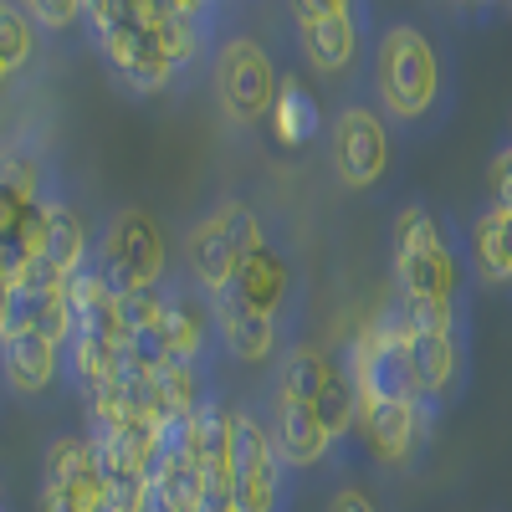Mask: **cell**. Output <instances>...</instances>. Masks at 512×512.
Instances as JSON below:
<instances>
[{
  "label": "cell",
  "instance_id": "cell-1",
  "mask_svg": "<svg viewBox=\"0 0 512 512\" xmlns=\"http://www.w3.org/2000/svg\"><path fill=\"white\" fill-rule=\"evenodd\" d=\"M364 88L395 123V134H436L456 103V52L436 21L390 16L374 31Z\"/></svg>",
  "mask_w": 512,
  "mask_h": 512
},
{
  "label": "cell",
  "instance_id": "cell-2",
  "mask_svg": "<svg viewBox=\"0 0 512 512\" xmlns=\"http://www.w3.org/2000/svg\"><path fill=\"white\" fill-rule=\"evenodd\" d=\"M390 267H395V303L425 323L456 338H472V308H466V287H472V246L466 236L436 216L431 205H405L395 216L390 236Z\"/></svg>",
  "mask_w": 512,
  "mask_h": 512
},
{
  "label": "cell",
  "instance_id": "cell-3",
  "mask_svg": "<svg viewBox=\"0 0 512 512\" xmlns=\"http://www.w3.org/2000/svg\"><path fill=\"white\" fill-rule=\"evenodd\" d=\"M277 26L297 67H308L323 82H338L344 93L364 88L379 31L369 6H359V0H303V6H282Z\"/></svg>",
  "mask_w": 512,
  "mask_h": 512
},
{
  "label": "cell",
  "instance_id": "cell-4",
  "mask_svg": "<svg viewBox=\"0 0 512 512\" xmlns=\"http://www.w3.org/2000/svg\"><path fill=\"white\" fill-rule=\"evenodd\" d=\"M82 36L93 41L108 77L134 98L185 93V77L159 36V0H98L88 6Z\"/></svg>",
  "mask_w": 512,
  "mask_h": 512
},
{
  "label": "cell",
  "instance_id": "cell-5",
  "mask_svg": "<svg viewBox=\"0 0 512 512\" xmlns=\"http://www.w3.org/2000/svg\"><path fill=\"white\" fill-rule=\"evenodd\" d=\"M292 67L282 26H251V21H226V36L210 62V88H216L221 118L231 128H272V108L282 93V72Z\"/></svg>",
  "mask_w": 512,
  "mask_h": 512
},
{
  "label": "cell",
  "instance_id": "cell-6",
  "mask_svg": "<svg viewBox=\"0 0 512 512\" xmlns=\"http://www.w3.org/2000/svg\"><path fill=\"white\" fill-rule=\"evenodd\" d=\"M262 231L267 221L246 200H216L210 210H200L185 231V282L200 287L205 297L236 292L241 267H246L251 246L262 241Z\"/></svg>",
  "mask_w": 512,
  "mask_h": 512
},
{
  "label": "cell",
  "instance_id": "cell-7",
  "mask_svg": "<svg viewBox=\"0 0 512 512\" xmlns=\"http://www.w3.org/2000/svg\"><path fill=\"white\" fill-rule=\"evenodd\" d=\"M323 144H328V164H333L338 185L364 195L384 185V175L395 164V123L384 118L369 88H354V93H338Z\"/></svg>",
  "mask_w": 512,
  "mask_h": 512
},
{
  "label": "cell",
  "instance_id": "cell-8",
  "mask_svg": "<svg viewBox=\"0 0 512 512\" xmlns=\"http://www.w3.org/2000/svg\"><path fill=\"white\" fill-rule=\"evenodd\" d=\"M123 297H139L169 282V246L149 210L118 205L108 226L98 231V262H93Z\"/></svg>",
  "mask_w": 512,
  "mask_h": 512
},
{
  "label": "cell",
  "instance_id": "cell-9",
  "mask_svg": "<svg viewBox=\"0 0 512 512\" xmlns=\"http://www.w3.org/2000/svg\"><path fill=\"white\" fill-rule=\"evenodd\" d=\"M390 308H395V333H400V354H405V369L415 384V400L441 415L466 390V379H472V338L425 328L400 303H390Z\"/></svg>",
  "mask_w": 512,
  "mask_h": 512
},
{
  "label": "cell",
  "instance_id": "cell-10",
  "mask_svg": "<svg viewBox=\"0 0 512 512\" xmlns=\"http://www.w3.org/2000/svg\"><path fill=\"white\" fill-rule=\"evenodd\" d=\"M236 297L246 308H256V313H267V318H277L282 328H292L297 333V318H303V272H297V256H292V246L267 226L262 231V241L251 246V256H246V267H241V282H236ZM303 338V333H297Z\"/></svg>",
  "mask_w": 512,
  "mask_h": 512
},
{
  "label": "cell",
  "instance_id": "cell-11",
  "mask_svg": "<svg viewBox=\"0 0 512 512\" xmlns=\"http://www.w3.org/2000/svg\"><path fill=\"white\" fill-rule=\"evenodd\" d=\"M267 420H272V441L277 456L287 461V472H318V466H349L354 446L338 441L328 431V420L313 400H267Z\"/></svg>",
  "mask_w": 512,
  "mask_h": 512
},
{
  "label": "cell",
  "instance_id": "cell-12",
  "mask_svg": "<svg viewBox=\"0 0 512 512\" xmlns=\"http://www.w3.org/2000/svg\"><path fill=\"white\" fill-rule=\"evenodd\" d=\"M436 410L420 400H384V405H364L359 410V441L379 466H415L420 451L436 436Z\"/></svg>",
  "mask_w": 512,
  "mask_h": 512
},
{
  "label": "cell",
  "instance_id": "cell-13",
  "mask_svg": "<svg viewBox=\"0 0 512 512\" xmlns=\"http://www.w3.org/2000/svg\"><path fill=\"white\" fill-rule=\"evenodd\" d=\"M216 323H221V349H226V359L241 364V369H267V364L277 369L292 344H303V338H297L292 328H282L277 318L246 308L236 292L216 297Z\"/></svg>",
  "mask_w": 512,
  "mask_h": 512
},
{
  "label": "cell",
  "instance_id": "cell-14",
  "mask_svg": "<svg viewBox=\"0 0 512 512\" xmlns=\"http://www.w3.org/2000/svg\"><path fill=\"white\" fill-rule=\"evenodd\" d=\"M6 344V384L21 400H47L57 384H67V349H57L52 338H41L36 328L0 333Z\"/></svg>",
  "mask_w": 512,
  "mask_h": 512
},
{
  "label": "cell",
  "instance_id": "cell-15",
  "mask_svg": "<svg viewBox=\"0 0 512 512\" xmlns=\"http://www.w3.org/2000/svg\"><path fill=\"white\" fill-rule=\"evenodd\" d=\"M41 210H47V262L72 282L82 277L93 262H98V231L88 226V216L52 185L47 200H41Z\"/></svg>",
  "mask_w": 512,
  "mask_h": 512
},
{
  "label": "cell",
  "instance_id": "cell-16",
  "mask_svg": "<svg viewBox=\"0 0 512 512\" xmlns=\"http://www.w3.org/2000/svg\"><path fill=\"white\" fill-rule=\"evenodd\" d=\"M272 139L282 149H303V144L328 139V113H323L318 93L308 88V77L297 62L282 72V93H277V108H272Z\"/></svg>",
  "mask_w": 512,
  "mask_h": 512
},
{
  "label": "cell",
  "instance_id": "cell-17",
  "mask_svg": "<svg viewBox=\"0 0 512 512\" xmlns=\"http://www.w3.org/2000/svg\"><path fill=\"white\" fill-rule=\"evenodd\" d=\"M72 308H77V328L82 333L108 338V344H123L128 349V297L98 267L72 277Z\"/></svg>",
  "mask_w": 512,
  "mask_h": 512
},
{
  "label": "cell",
  "instance_id": "cell-18",
  "mask_svg": "<svg viewBox=\"0 0 512 512\" xmlns=\"http://www.w3.org/2000/svg\"><path fill=\"white\" fill-rule=\"evenodd\" d=\"M466 246H472V272L487 287H512V210L487 205L482 216L466 226Z\"/></svg>",
  "mask_w": 512,
  "mask_h": 512
},
{
  "label": "cell",
  "instance_id": "cell-19",
  "mask_svg": "<svg viewBox=\"0 0 512 512\" xmlns=\"http://www.w3.org/2000/svg\"><path fill=\"white\" fill-rule=\"evenodd\" d=\"M128 374V349L123 344H108V338H93V333H77V344L67 349V384L88 400L108 384H118Z\"/></svg>",
  "mask_w": 512,
  "mask_h": 512
},
{
  "label": "cell",
  "instance_id": "cell-20",
  "mask_svg": "<svg viewBox=\"0 0 512 512\" xmlns=\"http://www.w3.org/2000/svg\"><path fill=\"white\" fill-rule=\"evenodd\" d=\"M41 57V26L31 21L26 6H6L0 11V67H6V82L26 77Z\"/></svg>",
  "mask_w": 512,
  "mask_h": 512
},
{
  "label": "cell",
  "instance_id": "cell-21",
  "mask_svg": "<svg viewBox=\"0 0 512 512\" xmlns=\"http://www.w3.org/2000/svg\"><path fill=\"white\" fill-rule=\"evenodd\" d=\"M26 11L41 26V36H67L88 26V6H72V0H31Z\"/></svg>",
  "mask_w": 512,
  "mask_h": 512
},
{
  "label": "cell",
  "instance_id": "cell-22",
  "mask_svg": "<svg viewBox=\"0 0 512 512\" xmlns=\"http://www.w3.org/2000/svg\"><path fill=\"white\" fill-rule=\"evenodd\" d=\"M487 195H492V205L512 210V139H502L487 159Z\"/></svg>",
  "mask_w": 512,
  "mask_h": 512
},
{
  "label": "cell",
  "instance_id": "cell-23",
  "mask_svg": "<svg viewBox=\"0 0 512 512\" xmlns=\"http://www.w3.org/2000/svg\"><path fill=\"white\" fill-rule=\"evenodd\" d=\"M323 512H379V502H374V492L364 487V482H338L333 492H328V507Z\"/></svg>",
  "mask_w": 512,
  "mask_h": 512
},
{
  "label": "cell",
  "instance_id": "cell-24",
  "mask_svg": "<svg viewBox=\"0 0 512 512\" xmlns=\"http://www.w3.org/2000/svg\"><path fill=\"white\" fill-rule=\"evenodd\" d=\"M36 512H88L67 487H57V482H41V497H36Z\"/></svg>",
  "mask_w": 512,
  "mask_h": 512
},
{
  "label": "cell",
  "instance_id": "cell-25",
  "mask_svg": "<svg viewBox=\"0 0 512 512\" xmlns=\"http://www.w3.org/2000/svg\"><path fill=\"white\" fill-rule=\"evenodd\" d=\"M507 139H512V118H507Z\"/></svg>",
  "mask_w": 512,
  "mask_h": 512
}]
</instances>
